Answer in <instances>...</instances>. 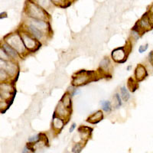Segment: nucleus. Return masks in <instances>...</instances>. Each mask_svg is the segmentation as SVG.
Listing matches in <instances>:
<instances>
[{"label": "nucleus", "mask_w": 153, "mask_h": 153, "mask_svg": "<svg viewBox=\"0 0 153 153\" xmlns=\"http://www.w3.org/2000/svg\"><path fill=\"white\" fill-rule=\"evenodd\" d=\"M9 43L13 47V48L17 51V52L22 53L24 51V45H23V41H22L21 38L18 35H13L9 39Z\"/></svg>", "instance_id": "obj_1"}, {"label": "nucleus", "mask_w": 153, "mask_h": 153, "mask_svg": "<svg viewBox=\"0 0 153 153\" xmlns=\"http://www.w3.org/2000/svg\"><path fill=\"white\" fill-rule=\"evenodd\" d=\"M28 13L30 16L33 17L35 19H41L45 17L43 10L39 8L35 4H31L28 8Z\"/></svg>", "instance_id": "obj_2"}, {"label": "nucleus", "mask_w": 153, "mask_h": 153, "mask_svg": "<svg viewBox=\"0 0 153 153\" xmlns=\"http://www.w3.org/2000/svg\"><path fill=\"white\" fill-rule=\"evenodd\" d=\"M124 48H120L115 49L112 52V57L113 59L117 62H123L122 60L125 57V51H123Z\"/></svg>", "instance_id": "obj_3"}, {"label": "nucleus", "mask_w": 153, "mask_h": 153, "mask_svg": "<svg viewBox=\"0 0 153 153\" xmlns=\"http://www.w3.org/2000/svg\"><path fill=\"white\" fill-rule=\"evenodd\" d=\"M135 75H136L137 80H139V81H141L143 79L146 78V76L148 75V74H147L146 68H145L143 65H140L136 68Z\"/></svg>", "instance_id": "obj_4"}, {"label": "nucleus", "mask_w": 153, "mask_h": 153, "mask_svg": "<svg viewBox=\"0 0 153 153\" xmlns=\"http://www.w3.org/2000/svg\"><path fill=\"white\" fill-rule=\"evenodd\" d=\"M22 38L25 46H26L28 49H32L35 47V42L32 38H30L28 35H23L22 36Z\"/></svg>", "instance_id": "obj_5"}, {"label": "nucleus", "mask_w": 153, "mask_h": 153, "mask_svg": "<svg viewBox=\"0 0 153 153\" xmlns=\"http://www.w3.org/2000/svg\"><path fill=\"white\" fill-rule=\"evenodd\" d=\"M3 50L5 51V53H6L8 55L13 57V58H16L18 56L17 51H16L13 48L11 47L10 45H7V44H4L3 45Z\"/></svg>", "instance_id": "obj_6"}, {"label": "nucleus", "mask_w": 153, "mask_h": 153, "mask_svg": "<svg viewBox=\"0 0 153 153\" xmlns=\"http://www.w3.org/2000/svg\"><path fill=\"white\" fill-rule=\"evenodd\" d=\"M103 118V113L101 111H97L96 113H94V115H92L90 118H88L87 121L88 122H91L92 123H97L100 122Z\"/></svg>", "instance_id": "obj_7"}, {"label": "nucleus", "mask_w": 153, "mask_h": 153, "mask_svg": "<svg viewBox=\"0 0 153 153\" xmlns=\"http://www.w3.org/2000/svg\"><path fill=\"white\" fill-rule=\"evenodd\" d=\"M28 29H29L30 31L32 33V35H33L35 38H38V39L42 38V36H43V34H42V31L38 29L37 28H35V27L34 26V25H32L29 24V25H28Z\"/></svg>", "instance_id": "obj_8"}, {"label": "nucleus", "mask_w": 153, "mask_h": 153, "mask_svg": "<svg viewBox=\"0 0 153 153\" xmlns=\"http://www.w3.org/2000/svg\"><path fill=\"white\" fill-rule=\"evenodd\" d=\"M31 25H34L35 28L41 30V31H42L43 29H45L47 28V24L45 22L40 21V20H36V19H34L33 21L31 22Z\"/></svg>", "instance_id": "obj_9"}, {"label": "nucleus", "mask_w": 153, "mask_h": 153, "mask_svg": "<svg viewBox=\"0 0 153 153\" xmlns=\"http://www.w3.org/2000/svg\"><path fill=\"white\" fill-rule=\"evenodd\" d=\"M64 125V122L63 120L59 118H55L54 116V119H53V126L55 129H61Z\"/></svg>", "instance_id": "obj_10"}, {"label": "nucleus", "mask_w": 153, "mask_h": 153, "mask_svg": "<svg viewBox=\"0 0 153 153\" xmlns=\"http://www.w3.org/2000/svg\"><path fill=\"white\" fill-rule=\"evenodd\" d=\"M101 105L103 106V110L106 112H110L111 110V105L110 101H101Z\"/></svg>", "instance_id": "obj_11"}, {"label": "nucleus", "mask_w": 153, "mask_h": 153, "mask_svg": "<svg viewBox=\"0 0 153 153\" xmlns=\"http://www.w3.org/2000/svg\"><path fill=\"white\" fill-rule=\"evenodd\" d=\"M121 94H122L123 99L124 101H127L129 98V94L127 91V89L125 87H123L121 88Z\"/></svg>", "instance_id": "obj_12"}, {"label": "nucleus", "mask_w": 153, "mask_h": 153, "mask_svg": "<svg viewBox=\"0 0 153 153\" xmlns=\"http://www.w3.org/2000/svg\"><path fill=\"white\" fill-rule=\"evenodd\" d=\"M110 61L107 59V58H105V59H103V61H101L100 63V67L103 69H106V68H108V67L110 66Z\"/></svg>", "instance_id": "obj_13"}, {"label": "nucleus", "mask_w": 153, "mask_h": 153, "mask_svg": "<svg viewBox=\"0 0 153 153\" xmlns=\"http://www.w3.org/2000/svg\"><path fill=\"white\" fill-rule=\"evenodd\" d=\"M5 65V67H6V68H4V69L5 70V71H7L8 73L11 74H12L14 73V71H15L14 65H9H9Z\"/></svg>", "instance_id": "obj_14"}, {"label": "nucleus", "mask_w": 153, "mask_h": 153, "mask_svg": "<svg viewBox=\"0 0 153 153\" xmlns=\"http://www.w3.org/2000/svg\"><path fill=\"white\" fill-rule=\"evenodd\" d=\"M40 139H41V135L40 134H38V135H36V136H35L30 137L29 139H28V142H29V143H36V142H38Z\"/></svg>", "instance_id": "obj_15"}, {"label": "nucleus", "mask_w": 153, "mask_h": 153, "mask_svg": "<svg viewBox=\"0 0 153 153\" xmlns=\"http://www.w3.org/2000/svg\"><path fill=\"white\" fill-rule=\"evenodd\" d=\"M81 146L80 144H76L72 149V152L74 153H80V151H81Z\"/></svg>", "instance_id": "obj_16"}, {"label": "nucleus", "mask_w": 153, "mask_h": 153, "mask_svg": "<svg viewBox=\"0 0 153 153\" xmlns=\"http://www.w3.org/2000/svg\"><path fill=\"white\" fill-rule=\"evenodd\" d=\"M148 44H146V45H142V46H140V47H139V53H143V52H144V51H146V50H147V49H148Z\"/></svg>", "instance_id": "obj_17"}, {"label": "nucleus", "mask_w": 153, "mask_h": 153, "mask_svg": "<svg viewBox=\"0 0 153 153\" xmlns=\"http://www.w3.org/2000/svg\"><path fill=\"white\" fill-rule=\"evenodd\" d=\"M2 57H4V59H8L9 55L5 52V51L1 49V58H2Z\"/></svg>", "instance_id": "obj_18"}, {"label": "nucleus", "mask_w": 153, "mask_h": 153, "mask_svg": "<svg viewBox=\"0 0 153 153\" xmlns=\"http://www.w3.org/2000/svg\"><path fill=\"white\" fill-rule=\"evenodd\" d=\"M115 97H116V98L117 99V102H118V106H117V107H119V106H121V104H122V102H121V99H120V95H119L118 94H116V95H115Z\"/></svg>", "instance_id": "obj_19"}, {"label": "nucleus", "mask_w": 153, "mask_h": 153, "mask_svg": "<svg viewBox=\"0 0 153 153\" xmlns=\"http://www.w3.org/2000/svg\"><path fill=\"white\" fill-rule=\"evenodd\" d=\"M149 62L151 63L152 65L153 66V51H151L149 54Z\"/></svg>", "instance_id": "obj_20"}, {"label": "nucleus", "mask_w": 153, "mask_h": 153, "mask_svg": "<svg viewBox=\"0 0 153 153\" xmlns=\"http://www.w3.org/2000/svg\"><path fill=\"white\" fill-rule=\"evenodd\" d=\"M75 127H76V124L74 123L73 125L71 126V128H70V132H73L74 129H75Z\"/></svg>", "instance_id": "obj_21"}, {"label": "nucleus", "mask_w": 153, "mask_h": 153, "mask_svg": "<svg viewBox=\"0 0 153 153\" xmlns=\"http://www.w3.org/2000/svg\"><path fill=\"white\" fill-rule=\"evenodd\" d=\"M151 12H152V14H153V6H152V9H151Z\"/></svg>", "instance_id": "obj_22"}]
</instances>
